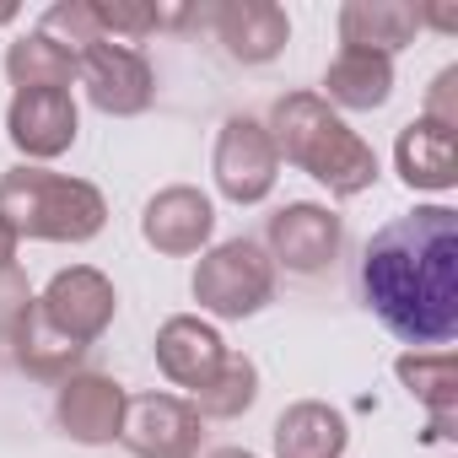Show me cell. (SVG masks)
Listing matches in <instances>:
<instances>
[{
  "mask_svg": "<svg viewBox=\"0 0 458 458\" xmlns=\"http://www.w3.org/2000/svg\"><path fill=\"white\" fill-rule=\"evenodd\" d=\"M210 233H216V205L189 183H173V189L151 194L146 210H140V238L167 259L199 254L210 243Z\"/></svg>",
  "mask_w": 458,
  "mask_h": 458,
  "instance_id": "30bf717a",
  "label": "cell"
},
{
  "mask_svg": "<svg viewBox=\"0 0 458 458\" xmlns=\"http://www.w3.org/2000/svg\"><path fill=\"white\" fill-rule=\"evenodd\" d=\"M12 17H17V6H12V0H0V28H6Z\"/></svg>",
  "mask_w": 458,
  "mask_h": 458,
  "instance_id": "83f0119b",
  "label": "cell"
},
{
  "mask_svg": "<svg viewBox=\"0 0 458 458\" xmlns=\"http://www.w3.org/2000/svg\"><path fill=\"white\" fill-rule=\"evenodd\" d=\"M0 221L17 238H38V243H87L103 233L108 221V199L98 183L87 178H65L49 167H12L0 173Z\"/></svg>",
  "mask_w": 458,
  "mask_h": 458,
  "instance_id": "3957f363",
  "label": "cell"
},
{
  "mask_svg": "<svg viewBox=\"0 0 458 458\" xmlns=\"http://www.w3.org/2000/svg\"><path fill=\"white\" fill-rule=\"evenodd\" d=\"M265 130L276 140V157H286L292 167H302L308 178H318L340 199L367 194L377 183V151L318 92H286V98H276Z\"/></svg>",
  "mask_w": 458,
  "mask_h": 458,
  "instance_id": "7a4b0ae2",
  "label": "cell"
},
{
  "mask_svg": "<svg viewBox=\"0 0 458 458\" xmlns=\"http://www.w3.org/2000/svg\"><path fill=\"white\" fill-rule=\"evenodd\" d=\"M114 313H119V292H114V281H108L103 270H92V265L60 270V276L44 286V297H38V318H44L60 340H71V345H81V351L108 335Z\"/></svg>",
  "mask_w": 458,
  "mask_h": 458,
  "instance_id": "52a82bcc",
  "label": "cell"
},
{
  "mask_svg": "<svg viewBox=\"0 0 458 458\" xmlns=\"http://www.w3.org/2000/svg\"><path fill=\"white\" fill-rule=\"evenodd\" d=\"M12 356H17V367L28 372V377H38V383H65V377H76V367H81V345H71V340H60L44 318H38V302H33V313L17 324V335H12Z\"/></svg>",
  "mask_w": 458,
  "mask_h": 458,
  "instance_id": "44dd1931",
  "label": "cell"
},
{
  "mask_svg": "<svg viewBox=\"0 0 458 458\" xmlns=\"http://www.w3.org/2000/svg\"><path fill=\"white\" fill-rule=\"evenodd\" d=\"M340 249H345V221L329 205L297 199V205H281L265 221V254H270L276 270L318 276V270H329L340 259Z\"/></svg>",
  "mask_w": 458,
  "mask_h": 458,
  "instance_id": "5b68a950",
  "label": "cell"
},
{
  "mask_svg": "<svg viewBox=\"0 0 458 458\" xmlns=\"http://www.w3.org/2000/svg\"><path fill=\"white\" fill-rule=\"evenodd\" d=\"M453 87H458V65H447V71L431 81V92H426V114H420V119H437V124L458 130V103H453Z\"/></svg>",
  "mask_w": 458,
  "mask_h": 458,
  "instance_id": "d4e9b609",
  "label": "cell"
},
{
  "mask_svg": "<svg viewBox=\"0 0 458 458\" xmlns=\"http://www.w3.org/2000/svg\"><path fill=\"white\" fill-rule=\"evenodd\" d=\"M205 458H254V453H243V447H216V453H205Z\"/></svg>",
  "mask_w": 458,
  "mask_h": 458,
  "instance_id": "4316f807",
  "label": "cell"
},
{
  "mask_svg": "<svg viewBox=\"0 0 458 458\" xmlns=\"http://www.w3.org/2000/svg\"><path fill=\"white\" fill-rule=\"evenodd\" d=\"M6 76L17 92H71L76 81V55L44 33H28L6 49Z\"/></svg>",
  "mask_w": 458,
  "mask_h": 458,
  "instance_id": "ffe728a7",
  "label": "cell"
},
{
  "mask_svg": "<svg viewBox=\"0 0 458 458\" xmlns=\"http://www.w3.org/2000/svg\"><path fill=\"white\" fill-rule=\"evenodd\" d=\"M124 404H130V394H124L114 377H103V372H76V377L60 383L55 420H60V431H65L71 442H81V447H103V442L119 437Z\"/></svg>",
  "mask_w": 458,
  "mask_h": 458,
  "instance_id": "4fadbf2b",
  "label": "cell"
},
{
  "mask_svg": "<svg viewBox=\"0 0 458 458\" xmlns=\"http://www.w3.org/2000/svg\"><path fill=\"white\" fill-rule=\"evenodd\" d=\"M38 33H44V38H55V44H65L71 55H81V49L103 44L98 17H92V0H60V6H49V12H44V22H38Z\"/></svg>",
  "mask_w": 458,
  "mask_h": 458,
  "instance_id": "603a6c76",
  "label": "cell"
},
{
  "mask_svg": "<svg viewBox=\"0 0 458 458\" xmlns=\"http://www.w3.org/2000/svg\"><path fill=\"white\" fill-rule=\"evenodd\" d=\"M254 399H259V367H254L243 351H226L221 372H216L189 404L199 410V420H205V415H210V420H238L243 410H254Z\"/></svg>",
  "mask_w": 458,
  "mask_h": 458,
  "instance_id": "7402d4cb",
  "label": "cell"
},
{
  "mask_svg": "<svg viewBox=\"0 0 458 458\" xmlns=\"http://www.w3.org/2000/svg\"><path fill=\"white\" fill-rule=\"evenodd\" d=\"M76 130H81V114H76L71 92H17L12 108H6V135L28 157V167L71 151Z\"/></svg>",
  "mask_w": 458,
  "mask_h": 458,
  "instance_id": "7c38bea8",
  "label": "cell"
},
{
  "mask_svg": "<svg viewBox=\"0 0 458 458\" xmlns=\"http://www.w3.org/2000/svg\"><path fill=\"white\" fill-rule=\"evenodd\" d=\"M205 420L178 394H135L119 420V442L135 458H199Z\"/></svg>",
  "mask_w": 458,
  "mask_h": 458,
  "instance_id": "9c48e42d",
  "label": "cell"
},
{
  "mask_svg": "<svg viewBox=\"0 0 458 458\" xmlns=\"http://www.w3.org/2000/svg\"><path fill=\"white\" fill-rule=\"evenodd\" d=\"M33 286H28V276H22V265H6L0 270V340H12L17 335V324L33 313Z\"/></svg>",
  "mask_w": 458,
  "mask_h": 458,
  "instance_id": "cb8c5ba5",
  "label": "cell"
},
{
  "mask_svg": "<svg viewBox=\"0 0 458 458\" xmlns=\"http://www.w3.org/2000/svg\"><path fill=\"white\" fill-rule=\"evenodd\" d=\"M394 372H399V383L431 410L426 437H431V442L458 437V356H453V351H404V356L394 361Z\"/></svg>",
  "mask_w": 458,
  "mask_h": 458,
  "instance_id": "2e32d148",
  "label": "cell"
},
{
  "mask_svg": "<svg viewBox=\"0 0 458 458\" xmlns=\"http://www.w3.org/2000/svg\"><path fill=\"white\" fill-rule=\"evenodd\" d=\"M210 173H216V189L233 205H259L281 178V157H276L270 130L259 119H249V114H233L216 135Z\"/></svg>",
  "mask_w": 458,
  "mask_h": 458,
  "instance_id": "ba28073f",
  "label": "cell"
},
{
  "mask_svg": "<svg viewBox=\"0 0 458 458\" xmlns=\"http://www.w3.org/2000/svg\"><path fill=\"white\" fill-rule=\"evenodd\" d=\"M415 33H420V6H410V0H345L340 6L345 49H372L394 60V49H404Z\"/></svg>",
  "mask_w": 458,
  "mask_h": 458,
  "instance_id": "ac0fdd59",
  "label": "cell"
},
{
  "mask_svg": "<svg viewBox=\"0 0 458 458\" xmlns=\"http://www.w3.org/2000/svg\"><path fill=\"white\" fill-rule=\"evenodd\" d=\"M270 442H276V458H345L351 426L324 399H297L276 415Z\"/></svg>",
  "mask_w": 458,
  "mask_h": 458,
  "instance_id": "e0dca14e",
  "label": "cell"
},
{
  "mask_svg": "<svg viewBox=\"0 0 458 458\" xmlns=\"http://www.w3.org/2000/svg\"><path fill=\"white\" fill-rule=\"evenodd\" d=\"M76 81L87 87V103L108 119H135L157 98V71L140 49L130 44H92L76 55Z\"/></svg>",
  "mask_w": 458,
  "mask_h": 458,
  "instance_id": "8992f818",
  "label": "cell"
},
{
  "mask_svg": "<svg viewBox=\"0 0 458 458\" xmlns=\"http://www.w3.org/2000/svg\"><path fill=\"white\" fill-rule=\"evenodd\" d=\"M6 265H17V233L0 221V270H6Z\"/></svg>",
  "mask_w": 458,
  "mask_h": 458,
  "instance_id": "484cf974",
  "label": "cell"
},
{
  "mask_svg": "<svg viewBox=\"0 0 458 458\" xmlns=\"http://www.w3.org/2000/svg\"><path fill=\"white\" fill-rule=\"evenodd\" d=\"M356 292L404 345H447L458 335V210L420 205L377 226L356 265Z\"/></svg>",
  "mask_w": 458,
  "mask_h": 458,
  "instance_id": "6da1fadb",
  "label": "cell"
},
{
  "mask_svg": "<svg viewBox=\"0 0 458 458\" xmlns=\"http://www.w3.org/2000/svg\"><path fill=\"white\" fill-rule=\"evenodd\" d=\"M394 167L410 189H426V194H447L458 183V135L437 119H415L399 130L394 140Z\"/></svg>",
  "mask_w": 458,
  "mask_h": 458,
  "instance_id": "9a60e30c",
  "label": "cell"
},
{
  "mask_svg": "<svg viewBox=\"0 0 458 458\" xmlns=\"http://www.w3.org/2000/svg\"><path fill=\"white\" fill-rule=\"evenodd\" d=\"M205 28H216L221 49L238 65H270L292 38V22L276 0H221V6H205Z\"/></svg>",
  "mask_w": 458,
  "mask_h": 458,
  "instance_id": "8fae6325",
  "label": "cell"
},
{
  "mask_svg": "<svg viewBox=\"0 0 458 458\" xmlns=\"http://www.w3.org/2000/svg\"><path fill=\"white\" fill-rule=\"evenodd\" d=\"M221 361H226V340H221L205 318L178 313V318H167V324L157 329V367H162L167 383L199 394V388L221 372Z\"/></svg>",
  "mask_w": 458,
  "mask_h": 458,
  "instance_id": "5bb4252c",
  "label": "cell"
},
{
  "mask_svg": "<svg viewBox=\"0 0 458 458\" xmlns=\"http://www.w3.org/2000/svg\"><path fill=\"white\" fill-rule=\"evenodd\" d=\"M194 302L216 318H254L276 302V265L254 238H233L194 265Z\"/></svg>",
  "mask_w": 458,
  "mask_h": 458,
  "instance_id": "277c9868",
  "label": "cell"
},
{
  "mask_svg": "<svg viewBox=\"0 0 458 458\" xmlns=\"http://www.w3.org/2000/svg\"><path fill=\"white\" fill-rule=\"evenodd\" d=\"M324 103L351 108V114H372L394 98V60L372 55V49H340L324 71Z\"/></svg>",
  "mask_w": 458,
  "mask_h": 458,
  "instance_id": "d6986e66",
  "label": "cell"
}]
</instances>
